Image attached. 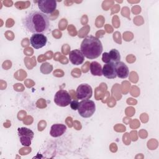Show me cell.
Segmentation results:
<instances>
[{
  "mask_svg": "<svg viewBox=\"0 0 159 159\" xmlns=\"http://www.w3.org/2000/svg\"><path fill=\"white\" fill-rule=\"evenodd\" d=\"M22 24L25 29L33 34L46 32L50 27L48 16L39 11L29 12L22 19Z\"/></svg>",
  "mask_w": 159,
  "mask_h": 159,
  "instance_id": "1",
  "label": "cell"
},
{
  "mask_svg": "<svg viewBox=\"0 0 159 159\" xmlns=\"http://www.w3.org/2000/svg\"><path fill=\"white\" fill-rule=\"evenodd\" d=\"M80 48L84 56L91 60L99 57L103 50L101 40L93 35L85 37L81 42Z\"/></svg>",
  "mask_w": 159,
  "mask_h": 159,
  "instance_id": "2",
  "label": "cell"
},
{
  "mask_svg": "<svg viewBox=\"0 0 159 159\" xmlns=\"http://www.w3.org/2000/svg\"><path fill=\"white\" fill-rule=\"evenodd\" d=\"M96 111V104L94 102L90 99L82 100L79 102L78 111L79 114L84 118L91 117Z\"/></svg>",
  "mask_w": 159,
  "mask_h": 159,
  "instance_id": "3",
  "label": "cell"
},
{
  "mask_svg": "<svg viewBox=\"0 0 159 159\" xmlns=\"http://www.w3.org/2000/svg\"><path fill=\"white\" fill-rule=\"evenodd\" d=\"M18 135L21 144L24 147H29L34 138V132L26 127H19L17 129Z\"/></svg>",
  "mask_w": 159,
  "mask_h": 159,
  "instance_id": "4",
  "label": "cell"
},
{
  "mask_svg": "<svg viewBox=\"0 0 159 159\" xmlns=\"http://www.w3.org/2000/svg\"><path fill=\"white\" fill-rule=\"evenodd\" d=\"M71 101V98L68 91L60 89L58 91L54 97L55 103L61 107H66L68 106Z\"/></svg>",
  "mask_w": 159,
  "mask_h": 159,
  "instance_id": "5",
  "label": "cell"
},
{
  "mask_svg": "<svg viewBox=\"0 0 159 159\" xmlns=\"http://www.w3.org/2000/svg\"><path fill=\"white\" fill-rule=\"evenodd\" d=\"M76 94L78 99H89L92 97L93 89L91 86L88 84H81L77 88Z\"/></svg>",
  "mask_w": 159,
  "mask_h": 159,
  "instance_id": "6",
  "label": "cell"
},
{
  "mask_svg": "<svg viewBox=\"0 0 159 159\" xmlns=\"http://www.w3.org/2000/svg\"><path fill=\"white\" fill-rule=\"evenodd\" d=\"M40 11L44 14H52L57 8V2L54 0H40L37 1Z\"/></svg>",
  "mask_w": 159,
  "mask_h": 159,
  "instance_id": "7",
  "label": "cell"
},
{
  "mask_svg": "<svg viewBox=\"0 0 159 159\" xmlns=\"http://www.w3.org/2000/svg\"><path fill=\"white\" fill-rule=\"evenodd\" d=\"M47 42V37L43 34H34L30 39V45L35 49L43 47Z\"/></svg>",
  "mask_w": 159,
  "mask_h": 159,
  "instance_id": "8",
  "label": "cell"
},
{
  "mask_svg": "<svg viewBox=\"0 0 159 159\" xmlns=\"http://www.w3.org/2000/svg\"><path fill=\"white\" fill-rule=\"evenodd\" d=\"M69 59L70 62L75 65H79L83 63L84 56L81 50L75 49L71 50L69 53Z\"/></svg>",
  "mask_w": 159,
  "mask_h": 159,
  "instance_id": "9",
  "label": "cell"
},
{
  "mask_svg": "<svg viewBox=\"0 0 159 159\" xmlns=\"http://www.w3.org/2000/svg\"><path fill=\"white\" fill-rule=\"evenodd\" d=\"M115 70L117 76L120 78H126L129 73L128 66L122 61H117L114 63Z\"/></svg>",
  "mask_w": 159,
  "mask_h": 159,
  "instance_id": "10",
  "label": "cell"
},
{
  "mask_svg": "<svg viewBox=\"0 0 159 159\" xmlns=\"http://www.w3.org/2000/svg\"><path fill=\"white\" fill-rule=\"evenodd\" d=\"M102 75L107 79H114L117 77L114 62H110L104 65L102 68Z\"/></svg>",
  "mask_w": 159,
  "mask_h": 159,
  "instance_id": "11",
  "label": "cell"
},
{
  "mask_svg": "<svg viewBox=\"0 0 159 159\" xmlns=\"http://www.w3.org/2000/svg\"><path fill=\"white\" fill-rule=\"evenodd\" d=\"M66 130V126L62 124H55L52 125L50 134L53 137H58L62 135Z\"/></svg>",
  "mask_w": 159,
  "mask_h": 159,
  "instance_id": "12",
  "label": "cell"
},
{
  "mask_svg": "<svg viewBox=\"0 0 159 159\" xmlns=\"http://www.w3.org/2000/svg\"><path fill=\"white\" fill-rule=\"evenodd\" d=\"M90 71L91 73L94 76H101L102 75V66L97 61H93L90 64Z\"/></svg>",
  "mask_w": 159,
  "mask_h": 159,
  "instance_id": "13",
  "label": "cell"
},
{
  "mask_svg": "<svg viewBox=\"0 0 159 159\" xmlns=\"http://www.w3.org/2000/svg\"><path fill=\"white\" fill-rule=\"evenodd\" d=\"M109 57H110V59L112 62L116 63V62L119 61L120 60V53L117 50H116L115 48L111 50L109 52Z\"/></svg>",
  "mask_w": 159,
  "mask_h": 159,
  "instance_id": "14",
  "label": "cell"
},
{
  "mask_svg": "<svg viewBox=\"0 0 159 159\" xmlns=\"http://www.w3.org/2000/svg\"><path fill=\"white\" fill-rule=\"evenodd\" d=\"M102 60L105 63H108L111 62V60L110 57H109V53L104 52V53H102Z\"/></svg>",
  "mask_w": 159,
  "mask_h": 159,
  "instance_id": "15",
  "label": "cell"
},
{
  "mask_svg": "<svg viewBox=\"0 0 159 159\" xmlns=\"http://www.w3.org/2000/svg\"><path fill=\"white\" fill-rule=\"evenodd\" d=\"M70 107L73 110H77L78 107V105H79V102L77 100H73L71 101L70 102Z\"/></svg>",
  "mask_w": 159,
  "mask_h": 159,
  "instance_id": "16",
  "label": "cell"
}]
</instances>
